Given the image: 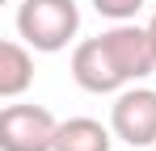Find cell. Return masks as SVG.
<instances>
[{
	"label": "cell",
	"instance_id": "8992f818",
	"mask_svg": "<svg viewBox=\"0 0 156 151\" xmlns=\"http://www.w3.org/2000/svg\"><path fill=\"white\" fill-rule=\"evenodd\" d=\"M30 50L34 46L17 42V38L0 42V97L4 101H17L34 84V55Z\"/></svg>",
	"mask_w": 156,
	"mask_h": 151
},
{
	"label": "cell",
	"instance_id": "5b68a950",
	"mask_svg": "<svg viewBox=\"0 0 156 151\" xmlns=\"http://www.w3.org/2000/svg\"><path fill=\"white\" fill-rule=\"evenodd\" d=\"M72 80H76L84 92H97V97H110V92H122L127 76L118 72L114 55L105 50L101 38H84L76 50H72Z\"/></svg>",
	"mask_w": 156,
	"mask_h": 151
},
{
	"label": "cell",
	"instance_id": "7a4b0ae2",
	"mask_svg": "<svg viewBox=\"0 0 156 151\" xmlns=\"http://www.w3.org/2000/svg\"><path fill=\"white\" fill-rule=\"evenodd\" d=\"M110 130L127 147H156V88H122L110 105Z\"/></svg>",
	"mask_w": 156,
	"mask_h": 151
},
{
	"label": "cell",
	"instance_id": "9c48e42d",
	"mask_svg": "<svg viewBox=\"0 0 156 151\" xmlns=\"http://www.w3.org/2000/svg\"><path fill=\"white\" fill-rule=\"evenodd\" d=\"M148 29H152V42H156V13H152V21H148Z\"/></svg>",
	"mask_w": 156,
	"mask_h": 151
},
{
	"label": "cell",
	"instance_id": "52a82bcc",
	"mask_svg": "<svg viewBox=\"0 0 156 151\" xmlns=\"http://www.w3.org/2000/svg\"><path fill=\"white\" fill-rule=\"evenodd\" d=\"M55 151H114V130L97 118H68L59 122Z\"/></svg>",
	"mask_w": 156,
	"mask_h": 151
},
{
	"label": "cell",
	"instance_id": "ba28073f",
	"mask_svg": "<svg viewBox=\"0 0 156 151\" xmlns=\"http://www.w3.org/2000/svg\"><path fill=\"white\" fill-rule=\"evenodd\" d=\"M144 4H148V0H93V8H97L101 17H110V21H135Z\"/></svg>",
	"mask_w": 156,
	"mask_h": 151
},
{
	"label": "cell",
	"instance_id": "30bf717a",
	"mask_svg": "<svg viewBox=\"0 0 156 151\" xmlns=\"http://www.w3.org/2000/svg\"><path fill=\"white\" fill-rule=\"evenodd\" d=\"M152 151H156V147H152Z\"/></svg>",
	"mask_w": 156,
	"mask_h": 151
},
{
	"label": "cell",
	"instance_id": "277c9868",
	"mask_svg": "<svg viewBox=\"0 0 156 151\" xmlns=\"http://www.w3.org/2000/svg\"><path fill=\"white\" fill-rule=\"evenodd\" d=\"M105 50L114 55L118 72L127 76V84L135 80H148L156 72V42H152V29L148 25H135V21H114L101 34Z\"/></svg>",
	"mask_w": 156,
	"mask_h": 151
},
{
	"label": "cell",
	"instance_id": "6da1fadb",
	"mask_svg": "<svg viewBox=\"0 0 156 151\" xmlns=\"http://www.w3.org/2000/svg\"><path fill=\"white\" fill-rule=\"evenodd\" d=\"M80 29L76 0H21L17 4V34L21 42L42 55L63 50Z\"/></svg>",
	"mask_w": 156,
	"mask_h": 151
},
{
	"label": "cell",
	"instance_id": "3957f363",
	"mask_svg": "<svg viewBox=\"0 0 156 151\" xmlns=\"http://www.w3.org/2000/svg\"><path fill=\"white\" fill-rule=\"evenodd\" d=\"M55 122L42 105H4L0 109V151H55Z\"/></svg>",
	"mask_w": 156,
	"mask_h": 151
}]
</instances>
